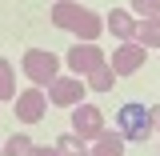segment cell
Wrapping results in <instances>:
<instances>
[{"mask_svg":"<svg viewBox=\"0 0 160 156\" xmlns=\"http://www.w3.org/2000/svg\"><path fill=\"white\" fill-rule=\"evenodd\" d=\"M48 16H52V24H56L60 32H72L76 40H88V44H96L100 32H104V20H100V12L84 8L80 0H56Z\"/></svg>","mask_w":160,"mask_h":156,"instance_id":"6da1fadb","label":"cell"},{"mask_svg":"<svg viewBox=\"0 0 160 156\" xmlns=\"http://www.w3.org/2000/svg\"><path fill=\"white\" fill-rule=\"evenodd\" d=\"M20 68H24V76L32 80L36 88H44V84H52L60 76V56L48 52V48H28L20 56Z\"/></svg>","mask_w":160,"mask_h":156,"instance_id":"7a4b0ae2","label":"cell"},{"mask_svg":"<svg viewBox=\"0 0 160 156\" xmlns=\"http://www.w3.org/2000/svg\"><path fill=\"white\" fill-rule=\"evenodd\" d=\"M116 132L124 140H148L156 128H152V112L144 104H124L116 112Z\"/></svg>","mask_w":160,"mask_h":156,"instance_id":"3957f363","label":"cell"},{"mask_svg":"<svg viewBox=\"0 0 160 156\" xmlns=\"http://www.w3.org/2000/svg\"><path fill=\"white\" fill-rule=\"evenodd\" d=\"M104 48H100V44H88V40H76V48H68V52H64V64H68V72H72V76H88V72H96L100 64H104Z\"/></svg>","mask_w":160,"mask_h":156,"instance_id":"277c9868","label":"cell"},{"mask_svg":"<svg viewBox=\"0 0 160 156\" xmlns=\"http://www.w3.org/2000/svg\"><path fill=\"white\" fill-rule=\"evenodd\" d=\"M84 92H88V84L68 72V76H56L48 84V104H56V108H76V104H84Z\"/></svg>","mask_w":160,"mask_h":156,"instance_id":"5b68a950","label":"cell"},{"mask_svg":"<svg viewBox=\"0 0 160 156\" xmlns=\"http://www.w3.org/2000/svg\"><path fill=\"white\" fill-rule=\"evenodd\" d=\"M144 60H148V48L140 44V40H124L120 48H112V72L116 76H132V72H140L144 68Z\"/></svg>","mask_w":160,"mask_h":156,"instance_id":"8992f818","label":"cell"},{"mask_svg":"<svg viewBox=\"0 0 160 156\" xmlns=\"http://www.w3.org/2000/svg\"><path fill=\"white\" fill-rule=\"evenodd\" d=\"M44 112H48V96H44V88H24V92H16V120L20 124H36V120H44Z\"/></svg>","mask_w":160,"mask_h":156,"instance_id":"52a82bcc","label":"cell"},{"mask_svg":"<svg viewBox=\"0 0 160 156\" xmlns=\"http://www.w3.org/2000/svg\"><path fill=\"white\" fill-rule=\"evenodd\" d=\"M72 132L84 140H96L104 132V112H100L96 104H76L72 108Z\"/></svg>","mask_w":160,"mask_h":156,"instance_id":"ba28073f","label":"cell"},{"mask_svg":"<svg viewBox=\"0 0 160 156\" xmlns=\"http://www.w3.org/2000/svg\"><path fill=\"white\" fill-rule=\"evenodd\" d=\"M104 28H108V32H112V36L124 44V40H136L140 20L132 16V8H112V12H108V20H104Z\"/></svg>","mask_w":160,"mask_h":156,"instance_id":"9c48e42d","label":"cell"},{"mask_svg":"<svg viewBox=\"0 0 160 156\" xmlns=\"http://www.w3.org/2000/svg\"><path fill=\"white\" fill-rule=\"evenodd\" d=\"M124 144H128V140L120 136L116 128H104V132L88 144V156H124Z\"/></svg>","mask_w":160,"mask_h":156,"instance_id":"30bf717a","label":"cell"},{"mask_svg":"<svg viewBox=\"0 0 160 156\" xmlns=\"http://www.w3.org/2000/svg\"><path fill=\"white\" fill-rule=\"evenodd\" d=\"M84 84H88L92 92H112V84H116V72H112V64L104 60L96 72H88V76H84Z\"/></svg>","mask_w":160,"mask_h":156,"instance_id":"8fae6325","label":"cell"},{"mask_svg":"<svg viewBox=\"0 0 160 156\" xmlns=\"http://www.w3.org/2000/svg\"><path fill=\"white\" fill-rule=\"evenodd\" d=\"M136 40L144 48H160V16H144L136 28Z\"/></svg>","mask_w":160,"mask_h":156,"instance_id":"7c38bea8","label":"cell"},{"mask_svg":"<svg viewBox=\"0 0 160 156\" xmlns=\"http://www.w3.org/2000/svg\"><path fill=\"white\" fill-rule=\"evenodd\" d=\"M56 148H60V156H88V140L76 136V132H64V136H56Z\"/></svg>","mask_w":160,"mask_h":156,"instance_id":"4fadbf2b","label":"cell"},{"mask_svg":"<svg viewBox=\"0 0 160 156\" xmlns=\"http://www.w3.org/2000/svg\"><path fill=\"white\" fill-rule=\"evenodd\" d=\"M4 100H16V72H12V64L0 56V104Z\"/></svg>","mask_w":160,"mask_h":156,"instance_id":"5bb4252c","label":"cell"},{"mask_svg":"<svg viewBox=\"0 0 160 156\" xmlns=\"http://www.w3.org/2000/svg\"><path fill=\"white\" fill-rule=\"evenodd\" d=\"M32 148L36 144L24 136V132H12V136L4 140V156H32Z\"/></svg>","mask_w":160,"mask_h":156,"instance_id":"9a60e30c","label":"cell"},{"mask_svg":"<svg viewBox=\"0 0 160 156\" xmlns=\"http://www.w3.org/2000/svg\"><path fill=\"white\" fill-rule=\"evenodd\" d=\"M132 16H160V0H132Z\"/></svg>","mask_w":160,"mask_h":156,"instance_id":"2e32d148","label":"cell"},{"mask_svg":"<svg viewBox=\"0 0 160 156\" xmlns=\"http://www.w3.org/2000/svg\"><path fill=\"white\" fill-rule=\"evenodd\" d=\"M32 156H60V148H56V144H36Z\"/></svg>","mask_w":160,"mask_h":156,"instance_id":"e0dca14e","label":"cell"},{"mask_svg":"<svg viewBox=\"0 0 160 156\" xmlns=\"http://www.w3.org/2000/svg\"><path fill=\"white\" fill-rule=\"evenodd\" d=\"M148 112H152V128H160V104H152Z\"/></svg>","mask_w":160,"mask_h":156,"instance_id":"ac0fdd59","label":"cell"},{"mask_svg":"<svg viewBox=\"0 0 160 156\" xmlns=\"http://www.w3.org/2000/svg\"><path fill=\"white\" fill-rule=\"evenodd\" d=\"M0 156H4V144H0Z\"/></svg>","mask_w":160,"mask_h":156,"instance_id":"d6986e66","label":"cell"}]
</instances>
